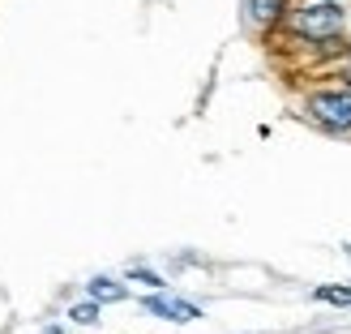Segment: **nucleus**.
Returning a JSON list of instances; mask_svg holds the SVG:
<instances>
[{
  "label": "nucleus",
  "instance_id": "3",
  "mask_svg": "<svg viewBox=\"0 0 351 334\" xmlns=\"http://www.w3.org/2000/svg\"><path fill=\"white\" fill-rule=\"evenodd\" d=\"M146 309L159 313V318H171V322H193V318H197V305H189V300H167V296H150Z\"/></svg>",
  "mask_w": 351,
  "mask_h": 334
},
{
  "label": "nucleus",
  "instance_id": "9",
  "mask_svg": "<svg viewBox=\"0 0 351 334\" xmlns=\"http://www.w3.org/2000/svg\"><path fill=\"white\" fill-rule=\"evenodd\" d=\"M43 334H60V330H43Z\"/></svg>",
  "mask_w": 351,
  "mask_h": 334
},
{
  "label": "nucleus",
  "instance_id": "7",
  "mask_svg": "<svg viewBox=\"0 0 351 334\" xmlns=\"http://www.w3.org/2000/svg\"><path fill=\"white\" fill-rule=\"evenodd\" d=\"M317 300H335V305H351V291H335V287H322Z\"/></svg>",
  "mask_w": 351,
  "mask_h": 334
},
{
  "label": "nucleus",
  "instance_id": "6",
  "mask_svg": "<svg viewBox=\"0 0 351 334\" xmlns=\"http://www.w3.org/2000/svg\"><path fill=\"white\" fill-rule=\"evenodd\" d=\"M69 318H73V322H82V326H95V322H99V305H95V300L73 305V309H69Z\"/></svg>",
  "mask_w": 351,
  "mask_h": 334
},
{
  "label": "nucleus",
  "instance_id": "5",
  "mask_svg": "<svg viewBox=\"0 0 351 334\" xmlns=\"http://www.w3.org/2000/svg\"><path fill=\"white\" fill-rule=\"evenodd\" d=\"M287 0H249V13H253V22H274L278 13H283Z\"/></svg>",
  "mask_w": 351,
  "mask_h": 334
},
{
  "label": "nucleus",
  "instance_id": "4",
  "mask_svg": "<svg viewBox=\"0 0 351 334\" xmlns=\"http://www.w3.org/2000/svg\"><path fill=\"white\" fill-rule=\"evenodd\" d=\"M125 287H120V283H112V278H95V283H90V300L95 305H112V300H125Z\"/></svg>",
  "mask_w": 351,
  "mask_h": 334
},
{
  "label": "nucleus",
  "instance_id": "1",
  "mask_svg": "<svg viewBox=\"0 0 351 334\" xmlns=\"http://www.w3.org/2000/svg\"><path fill=\"white\" fill-rule=\"evenodd\" d=\"M291 30L304 34V39H335L343 30V9L335 0H308L291 13Z\"/></svg>",
  "mask_w": 351,
  "mask_h": 334
},
{
  "label": "nucleus",
  "instance_id": "2",
  "mask_svg": "<svg viewBox=\"0 0 351 334\" xmlns=\"http://www.w3.org/2000/svg\"><path fill=\"white\" fill-rule=\"evenodd\" d=\"M308 116L330 133H347L351 129V91H330V95H313L308 99Z\"/></svg>",
  "mask_w": 351,
  "mask_h": 334
},
{
  "label": "nucleus",
  "instance_id": "8",
  "mask_svg": "<svg viewBox=\"0 0 351 334\" xmlns=\"http://www.w3.org/2000/svg\"><path fill=\"white\" fill-rule=\"evenodd\" d=\"M133 278H137V283H150V287H163V278L150 274V270H133Z\"/></svg>",
  "mask_w": 351,
  "mask_h": 334
}]
</instances>
